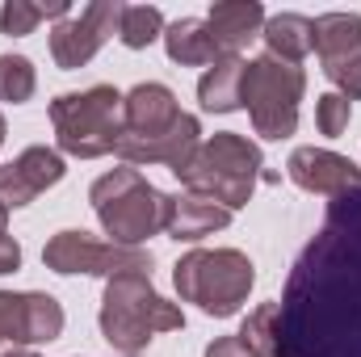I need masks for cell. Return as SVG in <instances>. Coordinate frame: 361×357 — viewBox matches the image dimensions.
Returning a JSON list of instances; mask_svg holds the SVG:
<instances>
[{
  "instance_id": "obj_23",
  "label": "cell",
  "mask_w": 361,
  "mask_h": 357,
  "mask_svg": "<svg viewBox=\"0 0 361 357\" xmlns=\"http://www.w3.org/2000/svg\"><path fill=\"white\" fill-rule=\"evenodd\" d=\"M277 303H261L248 320H244V328L235 332L244 345H248V353L252 357H277Z\"/></svg>"
},
{
  "instance_id": "obj_2",
  "label": "cell",
  "mask_w": 361,
  "mask_h": 357,
  "mask_svg": "<svg viewBox=\"0 0 361 357\" xmlns=\"http://www.w3.org/2000/svg\"><path fill=\"white\" fill-rule=\"evenodd\" d=\"M185 328L177 303L160 298L152 286V273H118L105 282L101 294V337L109 349L122 357H135L147 349L156 332H177Z\"/></svg>"
},
{
  "instance_id": "obj_8",
  "label": "cell",
  "mask_w": 361,
  "mask_h": 357,
  "mask_svg": "<svg viewBox=\"0 0 361 357\" xmlns=\"http://www.w3.org/2000/svg\"><path fill=\"white\" fill-rule=\"evenodd\" d=\"M42 265L51 273H89V277H118V273H152V253L147 248H122V244H105L92 240L89 231H59L47 240L42 248Z\"/></svg>"
},
{
  "instance_id": "obj_22",
  "label": "cell",
  "mask_w": 361,
  "mask_h": 357,
  "mask_svg": "<svg viewBox=\"0 0 361 357\" xmlns=\"http://www.w3.org/2000/svg\"><path fill=\"white\" fill-rule=\"evenodd\" d=\"M47 17H68V0H51V4L8 0V4L0 8V34H8V38H25V34H34V25L47 21Z\"/></svg>"
},
{
  "instance_id": "obj_24",
  "label": "cell",
  "mask_w": 361,
  "mask_h": 357,
  "mask_svg": "<svg viewBox=\"0 0 361 357\" xmlns=\"http://www.w3.org/2000/svg\"><path fill=\"white\" fill-rule=\"evenodd\" d=\"M38 89V72L25 55H0V101L25 105Z\"/></svg>"
},
{
  "instance_id": "obj_31",
  "label": "cell",
  "mask_w": 361,
  "mask_h": 357,
  "mask_svg": "<svg viewBox=\"0 0 361 357\" xmlns=\"http://www.w3.org/2000/svg\"><path fill=\"white\" fill-rule=\"evenodd\" d=\"M0 143H4V118H0Z\"/></svg>"
},
{
  "instance_id": "obj_6",
  "label": "cell",
  "mask_w": 361,
  "mask_h": 357,
  "mask_svg": "<svg viewBox=\"0 0 361 357\" xmlns=\"http://www.w3.org/2000/svg\"><path fill=\"white\" fill-rule=\"evenodd\" d=\"M51 122L59 152L97 160L118 152L122 139V92L114 85H92L85 92H63L51 101Z\"/></svg>"
},
{
  "instance_id": "obj_10",
  "label": "cell",
  "mask_w": 361,
  "mask_h": 357,
  "mask_svg": "<svg viewBox=\"0 0 361 357\" xmlns=\"http://www.w3.org/2000/svg\"><path fill=\"white\" fill-rule=\"evenodd\" d=\"M63 332V307L51 294L0 290V353L13 345H51Z\"/></svg>"
},
{
  "instance_id": "obj_9",
  "label": "cell",
  "mask_w": 361,
  "mask_h": 357,
  "mask_svg": "<svg viewBox=\"0 0 361 357\" xmlns=\"http://www.w3.org/2000/svg\"><path fill=\"white\" fill-rule=\"evenodd\" d=\"M122 8L118 0H92L80 17H63L55 30H51V55L63 72H76L85 68L92 55L105 47L109 34H118V21H122Z\"/></svg>"
},
{
  "instance_id": "obj_27",
  "label": "cell",
  "mask_w": 361,
  "mask_h": 357,
  "mask_svg": "<svg viewBox=\"0 0 361 357\" xmlns=\"http://www.w3.org/2000/svg\"><path fill=\"white\" fill-rule=\"evenodd\" d=\"M206 357H252V353H248V345L240 337H219V341L206 345Z\"/></svg>"
},
{
  "instance_id": "obj_11",
  "label": "cell",
  "mask_w": 361,
  "mask_h": 357,
  "mask_svg": "<svg viewBox=\"0 0 361 357\" xmlns=\"http://www.w3.org/2000/svg\"><path fill=\"white\" fill-rule=\"evenodd\" d=\"M286 173L298 189L324 193V198H345L361 189V169L349 156H336L328 147H294L286 160Z\"/></svg>"
},
{
  "instance_id": "obj_15",
  "label": "cell",
  "mask_w": 361,
  "mask_h": 357,
  "mask_svg": "<svg viewBox=\"0 0 361 357\" xmlns=\"http://www.w3.org/2000/svg\"><path fill=\"white\" fill-rule=\"evenodd\" d=\"M231 223V210L202 198V193H169V210H164V231L173 240H202V236H214Z\"/></svg>"
},
{
  "instance_id": "obj_20",
  "label": "cell",
  "mask_w": 361,
  "mask_h": 357,
  "mask_svg": "<svg viewBox=\"0 0 361 357\" xmlns=\"http://www.w3.org/2000/svg\"><path fill=\"white\" fill-rule=\"evenodd\" d=\"M315 51H319V63H341L349 55H361V17L357 13L315 17Z\"/></svg>"
},
{
  "instance_id": "obj_12",
  "label": "cell",
  "mask_w": 361,
  "mask_h": 357,
  "mask_svg": "<svg viewBox=\"0 0 361 357\" xmlns=\"http://www.w3.org/2000/svg\"><path fill=\"white\" fill-rule=\"evenodd\" d=\"M63 156L51 152V147H25L13 164L0 169V206L4 210H17V206H30L38 193H47L51 185L63 181Z\"/></svg>"
},
{
  "instance_id": "obj_18",
  "label": "cell",
  "mask_w": 361,
  "mask_h": 357,
  "mask_svg": "<svg viewBox=\"0 0 361 357\" xmlns=\"http://www.w3.org/2000/svg\"><path fill=\"white\" fill-rule=\"evenodd\" d=\"M261 38H265L273 59L302 63L311 55V47H315V21L302 17V13H277V17H265Z\"/></svg>"
},
{
  "instance_id": "obj_21",
  "label": "cell",
  "mask_w": 361,
  "mask_h": 357,
  "mask_svg": "<svg viewBox=\"0 0 361 357\" xmlns=\"http://www.w3.org/2000/svg\"><path fill=\"white\" fill-rule=\"evenodd\" d=\"M118 38L130 51L152 47L156 38H164V13L156 4H126L122 8V21H118Z\"/></svg>"
},
{
  "instance_id": "obj_29",
  "label": "cell",
  "mask_w": 361,
  "mask_h": 357,
  "mask_svg": "<svg viewBox=\"0 0 361 357\" xmlns=\"http://www.w3.org/2000/svg\"><path fill=\"white\" fill-rule=\"evenodd\" d=\"M0 357H38L34 349H13V353H0Z\"/></svg>"
},
{
  "instance_id": "obj_4",
  "label": "cell",
  "mask_w": 361,
  "mask_h": 357,
  "mask_svg": "<svg viewBox=\"0 0 361 357\" xmlns=\"http://www.w3.org/2000/svg\"><path fill=\"white\" fill-rule=\"evenodd\" d=\"M89 202L101 219V227H105V236H114V244H122V248H139L147 236L164 231L169 193H160L130 164L92 181Z\"/></svg>"
},
{
  "instance_id": "obj_16",
  "label": "cell",
  "mask_w": 361,
  "mask_h": 357,
  "mask_svg": "<svg viewBox=\"0 0 361 357\" xmlns=\"http://www.w3.org/2000/svg\"><path fill=\"white\" fill-rule=\"evenodd\" d=\"M206 30L219 47V55H240L265 30V8L257 0H223V4L210 8Z\"/></svg>"
},
{
  "instance_id": "obj_14",
  "label": "cell",
  "mask_w": 361,
  "mask_h": 357,
  "mask_svg": "<svg viewBox=\"0 0 361 357\" xmlns=\"http://www.w3.org/2000/svg\"><path fill=\"white\" fill-rule=\"evenodd\" d=\"M185 114L177 105V92L169 85H135V89L122 97V135H135V139H152V135H164L177 126V118Z\"/></svg>"
},
{
  "instance_id": "obj_28",
  "label": "cell",
  "mask_w": 361,
  "mask_h": 357,
  "mask_svg": "<svg viewBox=\"0 0 361 357\" xmlns=\"http://www.w3.org/2000/svg\"><path fill=\"white\" fill-rule=\"evenodd\" d=\"M17 265H21V244L8 231H0V273H13Z\"/></svg>"
},
{
  "instance_id": "obj_3",
  "label": "cell",
  "mask_w": 361,
  "mask_h": 357,
  "mask_svg": "<svg viewBox=\"0 0 361 357\" xmlns=\"http://www.w3.org/2000/svg\"><path fill=\"white\" fill-rule=\"evenodd\" d=\"M265 156L252 139L235 135V131H219L210 139H202V147L180 164L173 177L189 189V193H202L219 206H227L231 214L240 206L252 202V189L257 181L265 177Z\"/></svg>"
},
{
  "instance_id": "obj_13",
  "label": "cell",
  "mask_w": 361,
  "mask_h": 357,
  "mask_svg": "<svg viewBox=\"0 0 361 357\" xmlns=\"http://www.w3.org/2000/svg\"><path fill=\"white\" fill-rule=\"evenodd\" d=\"M202 147V122L193 114H180L177 126L164 131V135H152V139H135V135H122L118 139V156L139 169V164H169V173H177L180 164Z\"/></svg>"
},
{
  "instance_id": "obj_17",
  "label": "cell",
  "mask_w": 361,
  "mask_h": 357,
  "mask_svg": "<svg viewBox=\"0 0 361 357\" xmlns=\"http://www.w3.org/2000/svg\"><path fill=\"white\" fill-rule=\"evenodd\" d=\"M244 68H248V59H240V55L214 59V63L206 68V76L197 80V101H202V109H210V114H231V109H240V105H244Z\"/></svg>"
},
{
  "instance_id": "obj_25",
  "label": "cell",
  "mask_w": 361,
  "mask_h": 357,
  "mask_svg": "<svg viewBox=\"0 0 361 357\" xmlns=\"http://www.w3.org/2000/svg\"><path fill=\"white\" fill-rule=\"evenodd\" d=\"M349 118H353V101H345L341 92H324L315 101V126H319V135H328V139L345 135Z\"/></svg>"
},
{
  "instance_id": "obj_7",
  "label": "cell",
  "mask_w": 361,
  "mask_h": 357,
  "mask_svg": "<svg viewBox=\"0 0 361 357\" xmlns=\"http://www.w3.org/2000/svg\"><path fill=\"white\" fill-rule=\"evenodd\" d=\"M307 89V76L298 63L273 59L269 51L248 59L244 68V105L252 118V131L261 139H290L298 126V101Z\"/></svg>"
},
{
  "instance_id": "obj_5",
  "label": "cell",
  "mask_w": 361,
  "mask_h": 357,
  "mask_svg": "<svg viewBox=\"0 0 361 357\" xmlns=\"http://www.w3.org/2000/svg\"><path fill=\"white\" fill-rule=\"evenodd\" d=\"M173 282L185 303H193L197 311H206L214 320H227L248 303L257 265L240 248H193L189 257L177 261Z\"/></svg>"
},
{
  "instance_id": "obj_30",
  "label": "cell",
  "mask_w": 361,
  "mask_h": 357,
  "mask_svg": "<svg viewBox=\"0 0 361 357\" xmlns=\"http://www.w3.org/2000/svg\"><path fill=\"white\" fill-rule=\"evenodd\" d=\"M4 223H8V210H4V206H0V231H4Z\"/></svg>"
},
{
  "instance_id": "obj_26",
  "label": "cell",
  "mask_w": 361,
  "mask_h": 357,
  "mask_svg": "<svg viewBox=\"0 0 361 357\" xmlns=\"http://www.w3.org/2000/svg\"><path fill=\"white\" fill-rule=\"evenodd\" d=\"M324 76L336 85L345 101H361V55H349L341 63H324Z\"/></svg>"
},
{
  "instance_id": "obj_1",
  "label": "cell",
  "mask_w": 361,
  "mask_h": 357,
  "mask_svg": "<svg viewBox=\"0 0 361 357\" xmlns=\"http://www.w3.org/2000/svg\"><path fill=\"white\" fill-rule=\"evenodd\" d=\"M277 311V357H361V189L336 198Z\"/></svg>"
},
{
  "instance_id": "obj_19",
  "label": "cell",
  "mask_w": 361,
  "mask_h": 357,
  "mask_svg": "<svg viewBox=\"0 0 361 357\" xmlns=\"http://www.w3.org/2000/svg\"><path fill=\"white\" fill-rule=\"evenodd\" d=\"M164 47H169V59L180 63V68H210L214 59H223L202 17H180V21H173L164 30Z\"/></svg>"
}]
</instances>
